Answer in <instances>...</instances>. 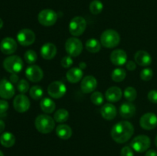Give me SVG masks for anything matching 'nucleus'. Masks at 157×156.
Here are the masks:
<instances>
[{
	"label": "nucleus",
	"instance_id": "f257e3e1",
	"mask_svg": "<svg viewBox=\"0 0 157 156\" xmlns=\"http://www.w3.org/2000/svg\"><path fill=\"white\" fill-rule=\"evenodd\" d=\"M134 133V127L128 121H121L113 126L111 129V137L117 143L127 142Z\"/></svg>",
	"mask_w": 157,
	"mask_h": 156
},
{
	"label": "nucleus",
	"instance_id": "f03ea898",
	"mask_svg": "<svg viewBox=\"0 0 157 156\" xmlns=\"http://www.w3.org/2000/svg\"><path fill=\"white\" fill-rule=\"evenodd\" d=\"M35 126L40 133L48 134L55 128V121L48 115L41 114L37 116L35 119Z\"/></svg>",
	"mask_w": 157,
	"mask_h": 156
},
{
	"label": "nucleus",
	"instance_id": "7ed1b4c3",
	"mask_svg": "<svg viewBox=\"0 0 157 156\" xmlns=\"http://www.w3.org/2000/svg\"><path fill=\"white\" fill-rule=\"evenodd\" d=\"M121 36L113 29H107L101 36V43L106 48H113L119 44Z\"/></svg>",
	"mask_w": 157,
	"mask_h": 156
},
{
	"label": "nucleus",
	"instance_id": "20e7f679",
	"mask_svg": "<svg viewBox=\"0 0 157 156\" xmlns=\"http://www.w3.org/2000/svg\"><path fill=\"white\" fill-rule=\"evenodd\" d=\"M23 61L20 57L17 55H12L3 61V67L6 71L11 73H18L23 69Z\"/></svg>",
	"mask_w": 157,
	"mask_h": 156
},
{
	"label": "nucleus",
	"instance_id": "39448f33",
	"mask_svg": "<svg viewBox=\"0 0 157 156\" xmlns=\"http://www.w3.org/2000/svg\"><path fill=\"white\" fill-rule=\"evenodd\" d=\"M87 21L83 17L76 16L72 18L69 24V32L75 37L81 36L85 31Z\"/></svg>",
	"mask_w": 157,
	"mask_h": 156
},
{
	"label": "nucleus",
	"instance_id": "423d86ee",
	"mask_svg": "<svg viewBox=\"0 0 157 156\" xmlns=\"http://www.w3.org/2000/svg\"><path fill=\"white\" fill-rule=\"evenodd\" d=\"M65 50L69 56L78 57L83 50V44L81 41L75 37L68 38L65 42Z\"/></svg>",
	"mask_w": 157,
	"mask_h": 156
},
{
	"label": "nucleus",
	"instance_id": "0eeeda50",
	"mask_svg": "<svg viewBox=\"0 0 157 156\" xmlns=\"http://www.w3.org/2000/svg\"><path fill=\"white\" fill-rule=\"evenodd\" d=\"M151 144L150 139L145 135L136 136L130 142V147L136 152H144L149 149Z\"/></svg>",
	"mask_w": 157,
	"mask_h": 156
},
{
	"label": "nucleus",
	"instance_id": "6e6552de",
	"mask_svg": "<svg viewBox=\"0 0 157 156\" xmlns=\"http://www.w3.org/2000/svg\"><path fill=\"white\" fill-rule=\"evenodd\" d=\"M58 15L52 9H44L38 15V22L44 26H52L56 23Z\"/></svg>",
	"mask_w": 157,
	"mask_h": 156
},
{
	"label": "nucleus",
	"instance_id": "1a4fd4ad",
	"mask_svg": "<svg viewBox=\"0 0 157 156\" xmlns=\"http://www.w3.org/2000/svg\"><path fill=\"white\" fill-rule=\"evenodd\" d=\"M67 87L64 83L61 81H54L49 84L48 87V93L49 96L55 99H60L65 95Z\"/></svg>",
	"mask_w": 157,
	"mask_h": 156
},
{
	"label": "nucleus",
	"instance_id": "9d476101",
	"mask_svg": "<svg viewBox=\"0 0 157 156\" xmlns=\"http://www.w3.org/2000/svg\"><path fill=\"white\" fill-rule=\"evenodd\" d=\"M35 34L33 31L29 28H23L17 34V41L21 45H32L35 41Z\"/></svg>",
	"mask_w": 157,
	"mask_h": 156
},
{
	"label": "nucleus",
	"instance_id": "9b49d317",
	"mask_svg": "<svg viewBox=\"0 0 157 156\" xmlns=\"http://www.w3.org/2000/svg\"><path fill=\"white\" fill-rule=\"evenodd\" d=\"M140 125L144 129L152 130L157 126V116L153 113L143 115L140 119Z\"/></svg>",
	"mask_w": 157,
	"mask_h": 156
},
{
	"label": "nucleus",
	"instance_id": "f8f14e48",
	"mask_svg": "<svg viewBox=\"0 0 157 156\" xmlns=\"http://www.w3.org/2000/svg\"><path fill=\"white\" fill-rule=\"evenodd\" d=\"M15 87L13 84L4 78L0 80V97L9 99L15 95Z\"/></svg>",
	"mask_w": 157,
	"mask_h": 156
},
{
	"label": "nucleus",
	"instance_id": "ddd939ff",
	"mask_svg": "<svg viewBox=\"0 0 157 156\" xmlns=\"http://www.w3.org/2000/svg\"><path fill=\"white\" fill-rule=\"evenodd\" d=\"M30 101L25 94L17 95L13 100L14 109L18 113H25L30 108Z\"/></svg>",
	"mask_w": 157,
	"mask_h": 156
},
{
	"label": "nucleus",
	"instance_id": "4468645a",
	"mask_svg": "<svg viewBox=\"0 0 157 156\" xmlns=\"http://www.w3.org/2000/svg\"><path fill=\"white\" fill-rule=\"evenodd\" d=\"M25 76L31 82L38 83L42 80L44 73L41 67L33 64L27 67L25 70Z\"/></svg>",
	"mask_w": 157,
	"mask_h": 156
},
{
	"label": "nucleus",
	"instance_id": "2eb2a0df",
	"mask_svg": "<svg viewBox=\"0 0 157 156\" xmlns=\"http://www.w3.org/2000/svg\"><path fill=\"white\" fill-rule=\"evenodd\" d=\"M17 50V43L13 38H5L0 43V50L4 54L10 55L14 54Z\"/></svg>",
	"mask_w": 157,
	"mask_h": 156
},
{
	"label": "nucleus",
	"instance_id": "dca6fc26",
	"mask_svg": "<svg viewBox=\"0 0 157 156\" xmlns=\"http://www.w3.org/2000/svg\"><path fill=\"white\" fill-rule=\"evenodd\" d=\"M98 87V81L93 76H86L81 83V89L84 93H90L94 91Z\"/></svg>",
	"mask_w": 157,
	"mask_h": 156
},
{
	"label": "nucleus",
	"instance_id": "f3484780",
	"mask_svg": "<svg viewBox=\"0 0 157 156\" xmlns=\"http://www.w3.org/2000/svg\"><path fill=\"white\" fill-rule=\"evenodd\" d=\"M110 61L115 66H122L127 62V54L122 49H116L110 54Z\"/></svg>",
	"mask_w": 157,
	"mask_h": 156
},
{
	"label": "nucleus",
	"instance_id": "a211bd4d",
	"mask_svg": "<svg viewBox=\"0 0 157 156\" xmlns=\"http://www.w3.org/2000/svg\"><path fill=\"white\" fill-rule=\"evenodd\" d=\"M134 60L138 65L141 67H147L152 63V57L145 50H138L134 55Z\"/></svg>",
	"mask_w": 157,
	"mask_h": 156
},
{
	"label": "nucleus",
	"instance_id": "6ab92c4d",
	"mask_svg": "<svg viewBox=\"0 0 157 156\" xmlns=\"http://www.w3.org/2000/svg\"><path fill=\"white\" fill-rule=\"evenodd\" d=\"M136 113V107L131 102H124L120 106V115L124 119H130Z\"/></svg>",
	"mask_w": 157,
	"mask_h": 156
},
{
	"label": "nucleus",
	"instance_id": "aec40b11",
	"mask_svg": "<svg viewBox=\"0 0 157 156\" xmlns=\"http://www.w3.org/2000/svg\"><path fill=\"white\" fill-rule=\"evenodd\" d=\"M41 55L44 60H52L57 54V47L52 43H46L41 47Z\"/></svg>",
	"mask_w": 157,
	"mask_h": 156
},
{
	"label": "nucleus",
	"instance_id": "412c9836",
	"mask_svg": "<svg viewBox=\"0 0 157 156\" xmlns=\"http://www.w3.org/2000/svg\"><path fill=\"white\" fill-rule=\"evenodd\" d=\"M101 116L106 120H113L117 116V109L112 103H106L101 109Z\"/></svg>",
	"mask_w": 157,
	"mask_h": 156
},
{
	"label": "nucleus",
	"instance_id": "4be33fe9",
	"mask_svg": "<svg viewBox=\"0 0 157 156\" xmlns=\"http://www.w3.org/2000/svg\"><path fill=\"white\" fill-rule=\"evenodd\" d=\"M122 90L118 87H111L106 91L105 97L110 102H118L122 97Z\"/></svg>",
	"mask_w": 157,
	"mask_h": 156
},
{
	"label": "nucleus",
	"instance_id": "5701e85b",
	"mask_svg": "<svg viewBox=\"0 0 157 156\" xmlns=\"http://www.w3.org/2000/svg\"><path fill=\"white\" fill-rule=\"evenodd\" d=\"M66 77L71 84H77L83 78V70L79 67H72L67 72Z\"/></svg>",
	"mask_w": 157,
	"mask_h": 156
},
{
	"label": "nucleus",
	"instance_id": "b1692460",
	"mask_svg": "<svg viewBox=\"0 0 157 156\" xmlns=\"http://www.w3.org/2000/svg\"><path fill=\"white\" fill-rule=\"evenodd\" d=\"M56 134L58 137L63 140L69 139L72 136V129L69 125L61 124L56 128Z\"/></svg>",
	"mask_w": 157,
	"mask_h": 156
},
{
	"label": "nucleus",
	"instance_id": "393cba45",
	"mask_svg": "<svg viewBox=\"0 0 157 156\" xmlns=\"http://www.w3.org/2000/svg\"><path fill=\"white\" fill-rule=\"evenodd\" d=\"M0 143L6 148H11L15 143V136L9 132H3L0 136Z\"/></svg>",
	"mask_w": 157,
	"mask_h": 156
},
{
	"label": "nucleus",
	"instance_id": "a878e982",
	"mask_svg": "<svg viewBox=\"0 0 157 156\" xmlns=\"http://www.w3.org/2000/svg\"><path fill=\"white\" fill-rule=\"evenodd\" d=\"M40 107L44 113L51 114L55 111L56 105L55 102L50 98H44L40 102Z\"/></svg>",
	"mask_w": 157,
	"mask_h": 156
},
{
	"label": "nucleus",
	"instance_id": "bb28decb",
	"mask_svg": "<svg viewBox=\"0 0 157 156\" xmlns=\"http://www.w3.org/2000/svg\"><path fill=\"white\" fill-rule=\"evenodd\" d=\"M85 47L90 53H98L101 48V43H100L95 38H90V39H88L86 41Z\"/></svg>",
	"mask_w": 157,
	"mask_h": 156
},
{
	"label": "nucleus",
	"instance_id": "cd10ccee",
	"mask_svg": "<svg viewBox=\"0 0 157 156\" xmlns=\"http://www.w3.org/2000/svg\"><path fill=\"white\" fill-rule=\"evenodd\" d=\"M69 118V113L64 109H60L57 110L54 115V119L56 122L58 123H63L65 122Z\"/></svg>",
	"mask_w": 157,
	"mask_h": 156
},
{
	"label": "nucleus",
	"instance_id": "c85d7f7f",
	"mask_svg": "<svg viewBox=\"0 0 157 156\" xmlns=\"http://www.w3.org/2000/svg\"><path fill=\"white\" fill-rule=\"evenodd\" d=\"M127 76L126 70L123 68H116L113 70L111 73V78L114 82H122Z\"/></svg>",
	"mask_w": 157,
	"mask_h": 156
},
{
	"label": "nucleus",
	"instance_id": "c756f323",
	"mask_svg": "<svg viewBox=\"0 0 157 156\" xmlns=\"http://www.w3.org/2000/svg\"><path fill=\"white\" fill-rule=\"evenodd\" d=\"M103 9H104V5L100 0H93L90 3V6H89L90 12L93 15L100 14L103 11Z\"/></svg>",
	"mask_w": 157,
	"mask_h": 156
},
{
	"label": "nucleus",
	"instance_id": "7c9ffc66",
	"mask_svg": "<svg viewBox=\"0 0 157 156\" xmlns=\"http://www.w3.org/2000/svg\"><path fill=\"white\" fill-rule=\"evenodd\" d=\"M43 94H44L43 89L39 86H33L32 87H31L30 90H29V95L35 100H38L42 98Z\"/></svg>",
	"mask_w": 157,
	"mask_h": 156
},
{
	"label": "nucleus",
	"instance_id": "2f4dec72",
	"mask_svg": "<svg viewBox=\"0 0 157 156\" xmlns=\"http://www.w3.org/2000/svg\"><path fill=\"white\" fill-rule=\"evenodd\" d=\"M124 95L125 99H127L128 102H133L136 99L137 93H136V89L132 87H128L124 90Z\"/></svg>",
	"mask_w": 157,
	"mask_h": 156
},
{
	"label": "nucleus",
	"instance_id": "473e14b6",
	"mask_svg": "<svg viewBox=\"0 0 157 156\" xmlns=\"http://www.w3.org/2000/svg\"><path fill=\"white\" fill-rule=\"evenodd\" d=\"M37 58H38V55L36 52L34 51L33 50H27L24 54V60L29 64H34L37 61Z\"/></svg>",
	"mask_w": 157,
	"mask_h": 156
},
{
	"label": "nucleus",
	"instance_id": "72a5a7b5",
	"mask_svg": "<svg viewBox=\"0 0 157 156\" xmlns=\"http://www.w3.org/2000/svg\"><path fill=\"white\" fill-rule=\"evenodd\" d=\"M90 100H91V102H93L94 105L100 106L101 105V104H103V102H104V98L101 92L96 91L94 92L91 94V96H90Z\"/></svg>",
	"mask_w": 157,
	"mask_h": 156
},
{
	"label": "nucleus",
	"instance_id": "f704fd0d",
	"mask_svg": "<svg viewBox=\"0 0 157 156\" xmlns=\"http://www.w3.org/2000/svg\"><path fill=\"white\" fill-rule=\"evenodd\" d=\"M17 90L21 94H25L29 90V84L26 80L21 79L17 84Z\"/></svg>",
	"mask_w": 157,
	"mask_h": 156
},
{
	"label": "nucleus",
	"instance_id": "c9c22d12",
	"mask_svg": "<svg viewBox=\"0 0 157 156\" xmlns=\"http://www.w3.org/2000/svg\"><path fill=\"white\" fill-rule=\"evenodd\" d=\"M153 71L151 68H147L144 69L142 71L140 72V78L144 81H149L153 78Z\"/></svg>",
	"mask_w": 157,
	"mask_h": 156
},
{
	"label": "nucleus",
	"instance_id": "e433bc0d",
	"mask_svg": "<svg viewBox=\"0 0 157 156\" xmlns=\"http://www.w3.org/2000/svg\"><path fill=\"white\" fill-rule=\"evenodd\" d=\"M73 64V60H72L71 56H65L61 59V65L64 68H69L71 67Z\"/></svg>",
	"mask_w": 157,
	"mask_h": 156
},
{
	"label": "nucleus",
	"instance_id": "4c0bfd02",
	"mask_svg": "<svg viewBox=\"0 0 157 156\" xmlns=\"http://www.w3.org/2000/svg\"><path fill=\"white\" fill-rule=\"evenodd\" d=\"M121 156H134L133 148L130 146H124L121 149Z\"/></svg>",
	"mask_w": 157,
	"mask_h": 156
},
{
	"label": "nucleus",
	"instance_id": "58836bf2",
	"mask_svg": "<svg viewBox=\"0 0 157 156\" xmlns=\"http://www.w3.org/2000/svg\"><path fill=\"white\" fill-rule=\"evenodd\" d=\"M9 103H8L7 101L1 99V100H0V116H1V115L6 114L7 110H9Z\"/></svg>",
	"mask_w": 157,
	"mask_h": 156
},
{
	"label": "nucleus",
	"instance_id": "ea45409f",
	"mask_svg": "<svg viewBox=\"0 0 157 156\" xmlns=\"http://www.w3.org/2000/svg\"><path fill=\"white\" fill-rule=\"evenodd\" d=\"M148 99L153 103H157V90H150L147 95Z\"/></svg>",
	"mask_w": 157,
	"mask_h": 156
},
{
	"label": "nucleus",
	"instance_id": "a19ab883",
	"mask_svg": "<svg viewBox=\"0 0 157 156\" xmlns=\"http://www.w3.org/2000/svg\"><path fill=\"white\" fill-rule=\"evenodd\" d=\"M126 67H127V70L133 71V70H134L136 68V65L133 61H128L126 63Z\"/></svg>",
	"mask_w": 157,
	"mask_h": 156
},
{
	"label": "nucleus",
	"instance_id": "79ce46f5",
	"mask_svg": "<svg viewBox=\"0 0 157 156\" xmlns=\"http://www.w3.org/2000/svg\"><path fill=\"white\" fill-rule=\"evenodd\" d=\"M9 81L13 84H18L19 80H18V76L17 75V73H12L10 77H9Z\"/></svg>",
	"mask_w": 157,
	"mask_h": 156
},
{
	"label": "nucleus",
	"instance_id": "37998d69",
	"mask_svg": "<svg viewBox=\"0 0 157 156\" xmlns=\"http://www.w3.org/2000/svg\"><path fill=\"white\" fill-rule=\"evenodd\" d=\"M145 156H157V152L153 149L148 150L146 153Z\"/></svg>",
	"mask_w": 157,
	"mask_h": 156
},
{
	"label": "nucleus",
	"instance_id": "c03bdc74",
	"mask_svg": "<svg viewBox=\"0 0 157 156\" xmlns=\"http://www.w3.org/2000/svg\"><path fill=\"white\" fill-rule=\"evenodd\" d=\"M5 127H6V124H5V122L2 120L0 119V133H2L4 131Z\"/></svg>",
	"mask_w": 157,
	"mask_h": 156
},
{
	"label": "nucleus",
	"instance_id": "a18cd8bd",
	"mask_svg": "<svg viewBox=\"0 0 157 156\" xmlns=\"http://www.w3.org/2000/svg\"><path fill=\"white\" fill-rule=\"evenodd\" d=\"M86 64L84 62H81L79 64V68H81V70H83V69H85L86 68Z\"/></svg>",
	"mask_w": 157,
	"mask_h": 156
},
{
	"label": "nucleus",
	"instance_id": "49530a36",
	"mask_svg": "<svg viewBox=\"0 0 157 156\" xmlns=\"http://www.w3.org/2000/svg\"><path fill=\"white\" fill-rule=\"evenodd\" d=\"M3 27V21L0 18V29Z\"/></svg>",
	"mask_w": 157,
	"mask_h": 156
},
{
	"label": "nucleus",
	"instance_id": "de8ad7c7",
	"mask_svg": "<svg viewBox=\"0 0 157 156\" xmlns=\"http://www.w3.org/2000/svg\"><path fill=\"white\" fill-rule=\"evenodd\" d=\"M0 156H4V154H3V152L1 150H0Z\"/></svg>",
	"mask_w": 157,
	"mask_h": 156
},
{
	"label": "nucleus",
	"instance_id": "09e8293b",
	"mask_svg": "<svg viewBox=\"0 0 157 156\" xmlns=\"http://www.w3.org/2000/svg\"><path fill=\"white\" fill-rule=\"evenodd\" d=\"M155 144H156V147H157V136H156V139H155Z\"/></svg>",
	"mask_w": 157,
	"mask_h": 156
}]
</instances>
